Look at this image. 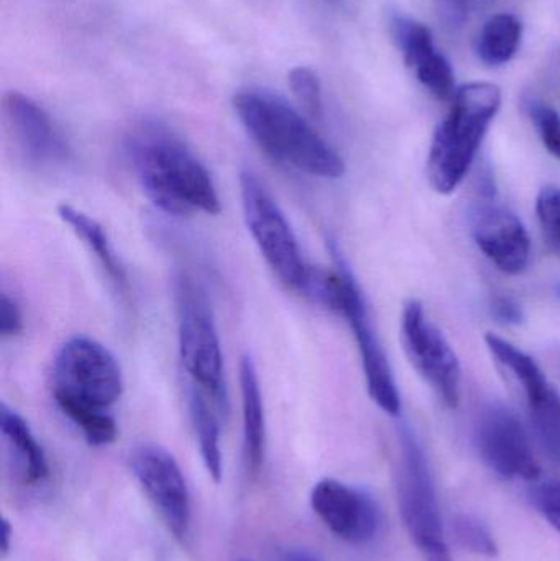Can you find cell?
I'll use <instances>...</instances> for the list:
<instances>
[{
  "label": "cell",
  "mask_w": 560,
  "mask_h": 561,
  "mask_svg": "<svg viewBox=\"0 0 560 561\" xmlns=\"http://www.w3.org/2000/svg\"><path fill=\"white\" fill-rule=\"evenodd\" d=\"M416 71L418 79L426 85L437 99L454 98V71L450 62L447 61L446 56L436 51V48L431 49L426 55L421 56L413 65Z\"/></svg>",
  "instance_id": "cb8c5ba5"
},
{
  "label": "cell",
  "mask_w": 560,
  "mask_h": 561,
  "mask_svg": "<svg viewBox=\"0 0 560 561\" xmlns=\"http://www.w3.org/2000/svg\"><path fill=\"white\" fill-rule=\"evenodd\" d=\"M401 342L408 359L437 398L449 409H457L462 392V368L446 336L430 319L423 302L408 300L401 316Z\"/></svg>",
  "instance_id": "ba28073f"
},
{
  "label": "cell",
  "mask_w": 560,
  "mask_h": 561,
  "mask_svg": "<svg viewBox=\"0 0 560 561\" xmlns=\"http://www.w3.org/2000/svg\"><path fill=\"white\" fill-rule=\"evenodd\" d=\"M529 496L541 516L560 533V481L535 484Z\"/></svg>",
  "instance_id": "f1b7e54d"
},
{
  "label": "cell",
  "mask_w": 560,
  "mask_h": 561,
  "mask_svg": "<svg viewBox=\"0 0 560 561\" xmlns=\"http://www.w3.org/2000/svg\"><path fill=\"white\" fill-rule=\"evenodd\" d=\"M59 411L82 432L85 442L92 447H104L117 440V424L107 411L76 404V402H56Z\"/></svg>",
  "instance_id": "44dd1931"
},
{
  "label": "cell",
  "mask_w": 560,
  "mask_h": 561,
  "mask_svg": "<svg viewBox=\"0 0 560 561\" xmlns=\"http://www.w3.org/2000/svg\"><path fill=\"white\" fill-rule=\"evenodd\" d=\"M502 107V89L490 82L462 85L439 125L427 157V180L436 193L449 196L466 180L477 151Z\"/></svg>",
  "instance_id": "3957f363"
},
{
  "label": "cell",
  "mask_w": 560,
  "mask_h": 561,
  "mask_svg": "<svg viewBox=\"0 0 560 561\" xmlns=\"http://www.w3.org/2000/svg\"><path fill=\"white\" fill-rule=\"evenodd\" d=\"M58 216L81 240L82 245L95 256L99 265L102 266L112 283L118 289H125L127 287V276H125L124 266L121 265L114 249H112L111 240H108L104 227L98 220L89 217L88 214L69 206V204H61L58 207Z\"/></svg>",
  "instance_id": "e0dca14e"
},
{
  "label": "cell",
  "mask_w": 560,
  "mask_h": 561,
  "mask_svg": "<svg viewBox=\"0 0 560 561\" xmlns=\"http://www.w3.org/2000/svg\"><path fill=\"white\" fill-rule=\"evenodd\" d=\"M473 239L480 252L506 275L525 272L532 259L526 227L512 210L492 197L477 206L472 220Z\"/></svg>",
  "instance_id": "4fadbf2b"
},
{
  "label": "cell",
  "mask_w": 560,
  "mask_h": 561,
  "mask_svg": "<svg viewBox=\"0 0 560 561\" xmlns=\"http://www.w3.org/2000/svg\"><path fill=\"white\" fill-rule=\"evenodd\" d=\"M492 313L499 322L506 325H518L525 319L522 306L510 296H496L492 302Z\"/></svg>",
  "instance_id": "1f68e13d"
},
{
  "label": "cell",
  "mask_w": 560,
  "mask_h": 561,
  "mask_svg": "<svg viewBox=\"0 0 560 561\" xmlns=\"http://www.w3.org/2000/svg\"><path fill=\"white\" fill-rule=\"evenodd\" d=\"M485 343L487 348L495 356L496 362L505 366L512 373L513 378L522 386L529 408L545 401L556 391L549 385L548 378L539 368L538 363L522 350L516 348L513 343L506 342L502 336L493 335V333H487Z\"/></svg>",
  "instance_id": "ac0fdd59"
},
{
  "label": "cell",
  "mask_w": 560,
  "mask_h": 561,
  "mask_svg": "<svg viewBox=\"0 0 560 561\" xmlns=\"http://www.w3.org/2000/svg\"><path fill=\"white\" fill-rule=\"evenodd\" d=\"M339 266L342 272V286L334 312H339L347 319L355 340H357L365 381H367L372 401L387 414L400 415V392H398L390 363H388L377 332L374 330V323H372L361 287L355 283L354 276L348 272L344 262L339 260Z\"/></svg>",
  "instance_id": "9c48e42d"
},
{
  "label": "cell",
  "mask_w": 560,
  "mask_h": 561,
  "mask_svg": "<svg viewBox=\"0 0 560 561\" xmlns=\"http://www.w3.org/2000/svg\"><path fill=\"white\" fill-rule=\"evenodd\" d=\"M311 506L324 526L345 542H370L380 529V511L375 501L364 491L332 478L312 488Z\"/></svg>",
  "instance_id": "7c38bea8"
},
{
  "label": "cell",
  "mask_w": 560,
  "mask_h": 561,
  "mask_svg": "<svg viewBox=\"0 0 560 561\" xmlns=\"http://www.w3.org/2000/svg\"><path fill=\"white\" fill-rule=\"evenodd\" d=\"M130 468L161 520L178 540L191 526V497L180 465L160 445L141 444L130 454Z\"/></svg>",
  "instance_id": "30bf717a"
},
{
  "label": "cell",
  "mask_w": 560,
  "mask_h": 561,
  "mask_svg": "<svg viewBox=\"0 0 560 561\" xmlns=\"http://www.w3.org/2000/svg\"><path fill=\"white\" fill-rule=\"evenodd\" d=\"M476 442L482 460L500 477L528 481L541 477L528 432L510 409L499 404L485 409L477 424Z\"/></svg>",
  "instance_id": "8fae6325"
},
{
  "label": "cell",
  "mask_w": 560,
  "mask_h": 561,
  "mask_svg": "<svg viewBox=\"0 0 560 561\" xmlns=\"http://www.w3.org/2000/svg\"><path fill=\"white\" fill-rule=\"evenodd\" d=\"M528 114L533 124L538 128L542 145L552 157L560 160V115L558 111L542 104V102L532 101L528 104Z\"/></svg>",
  "instance_id": "83f0119b"
},
{
  "label": "cell",
  "mask_w": 560,
  "mask_h": 561,
  "mask_svg": "<svg viewBox=\"0 0 560 561\" xmlns=\"http://www.w3.org/2000/svg\"><path fill=\"white\" fill-rule=\"evenodd\" d=\"M124 392L115 356L89 336H72L59 348L53 366L55 402H76L107 411Z\"/></svg>",
  "instance_id": "8992f818"
},
{
  "label": "cell",
  "mask_w": 560,
  "mask_h": 561,
  "mask_svg": "<svg viewBox=\"0 0 560 561\" xmlns=\"http://www.w3.org/2000/svg\"><path fill=\"white\" fill-rule=\"evenodd\" d=\"M190 414L194 432L199 442L201 457L207 473L216 483L222 478V454H220V428L216 412L204 398V392L190 394Z\"/></svg>",
  "instance_id": "ffe728a7"
},
{
  "label": "cell",
  "mask_w": 560,
  "mask_h": 561,
  "mask_svg": "<svg viewBox=\"0 0 560 561\" xmlns=\"http://www.w3.org/2000/svg\"><path fill=\"white\" fill-rule=\"evenodd\" d=\"M283 561H321L319 557L316 556L311 550L306 549H296L292 550V552L286 553L285 559Z\"/></svg>",
  "instance_id": "d6a6232c"
},
{
  "label": "cell",
  "mask_w": 560,
  "mask_h": 561,
  "mask_svg": "<svg viewBox=\"0 0 560 561\" xmlns=\"http://www.w3.org/2000/svg\"><path fill=\"white\" fill-rule=\"evenodd\" d=\"M437 12L449 28H462L469 16V0H437Z\"/></svg>",
  "instance_id": "4dcf8cb0"
},
{
  "label": "cell",
  "mask_w": 560,
  "mask_h": 561,
  "mask_svg": "<svg viewBox=\"0 0 560 561\" xmlns=\"http://www.w3.org/2000/svg\"><path fill=\"white\" fill-rule=\"evenodd\" d=\"M398 503L404 526L424 561H453L426 455L410 427L400 428Z\"/></svg>",
  "instance_id": "277c9868"
},
{
  "label": "cell",
  "mask_w": 560,
  "mask_h": 561,
  "mask_svg": "<svg viewBox=\"0 0 560 561\" xmlns=\"http://www.w3.org/2000/svg\"><path fill=\"white\" fill-rule=\"evenodd\" d=\"M23 330V313L19 302L9 294L2 293L0 299V333L3 339L19 335Z\"/></svg>",
  "instance_id": "f546056e"
},
{
  "label": "cell",
  "mask_w": 560,
  "mask_h": 561,
  "mask_svg": "<svg viewBox=\"0 0 560 561\" xmlns=\"http://www.w3.org/2000/svg\"><path fill=\"white\" fill-rule=\"evenodd\" d=\"M239 183L243 217L266 265L285 286L302 293L311 266L302 260L285 214L252 171H242Z\"/></svg>",
  "instance_id": "52a82bcc"
},
{
  "label": "cell",
  "mask_w": 560,
  "mask_h": 561,
  "mask_svg": "<svg viewBox=\"0 0 560 561\" xmlns=\"http://www.w3.org/2000/svg\"><path fill=\"white\" fill-rule=\"evenodd\" d=\"M325 2L332 3V5H339V3L342 2V0H325Z\"/></svg>",
  "instance_id": "e575fe53"
},
{
  "label": "cell",
  "mask_w": 560,
  "mask_h": 561,
  "mask_svg": "<svg viewBox=\"0 0 560 561\" xmlns=\"http://www.w3.org/2000/svg\"><path fill=\"white\" fill-rule=\"evenodd\" d=\"M233 108L250 138L276 163L322 180L344 176L341 154L285 99L243 89L233 95Z\"/></svg>",
  "instance_id": "7a4b0ae2"
},
{
  "label": "cell",
  "mask_w": 560,
  "mask_h": 561,
  "mask_svg": "<svg viewBox=\"0 0 560 561\" xmlns=\"http://www.w3.org/2000/svg\"><path fill=\"white\" fill-rule=\"evenodd\" d=\"M176 306L181 362L193 381L224 411L227 396L222 350L209 297L199 283L181 275L176 280Z\"/></svg>",
  "instance_id": "5b68a950"
},
{
  "label": "cell",
  "mask_w": 560,
  "mask_h": 561,
  "mask_svg": "<svg viewBox=\"0 0 560 561\" xmlns=\"http://www.w3.org/2000/svg\"><path fill=\"white\" fill-rule=\"evenodd\" d=\"M0 428L22 468L23 483L35 486L45 481L48 477V461L25 419L2 404L0 405Z\"/></svg>",
  "instance_id": "2e32d148"
},
{
  "label": "cell",
  "mask_w": 560,
  "mask_h": 561,
  "mask_svg": "<svg viewBox=\"0 0 560 561\" xmlns=\"http://www.w3.org/2000/svg\"><path fill=\"white\" fill-rule=\"evenodd\" d=\"M289 88L311 117L321 118L324 105H322L321 81L311 68L298 66L289 72Z\"/></svg>",
  "instance_id": "484cf974"
},
{
  "label": "cell",
  "mask_w": 560,
  "mask_h": 561,
  "mask_svg": "<svg viewBox=\"0 0 560 561\" xmlns=\"http://www.w3.org/2000/svg\"><path fill=\"white\" fill-rule=\"evenodd\" d=\"M536 214L546 243L560 255V187H542L536 201Z\"/></svg>",
  "instance_id": "4316f807"
},
{
  "label": "cell",
  "mask_w": 560,
  "mask_h": 561,
  "mask_svg": "<svg viewBox=\"0 0 560 561\" xmlns=\"http://www.w3.org/2000/svg\"><path fill=\"white\" fill-rule=\"evenodd\" d=\"M132 167L145 196L170 216H216L220 201L207 168L164 128H141L130 141Z\"/></svg>",
  "instance_id": "6da1fadb"
},
{
  "label": "cell",
  "mask_w": 560,
  "mask_h": 561,
  "mask_svg": "<svg viewBox=\"0 0 560 561\" xmlns=\"http://www.w3.org/2000/svg\"><path fill=\"white\" fill-rule=\"evenodd\" d=\"M522 35V22L515 15L499 13L483 25L477 39V55L485 65H506L518 51Z\"/></svg>",
  "instance_id": "d6986e66"
},
{
  "label": "cell",
  "mask_w": 560,
  "mask_h": 561,
  "mask_svg": "<svg viewBox=\"0 0 560 561\" xmlns=\"http://www.w3.org/2000/svg\"><path fill=\"white\" fill-rule=\"evenodd\" d=\"M391 36L397 43L400 51L403 53L404 61L410 68L421 56L434 49L433 35L431 30L416 20L408 19L404 15H393L390 22Z\"/></svg>",
  "instance_id": "7402d4cb"
},
{
  "label": "cell",
  "mask_w": 560,
  "mask_h": 561,
  "mask_svg": "<svg viewBox=\"0 0 560 561\" xmlns=\"http://www.w3.org/2000/svg\"><path fill=\"white\" fill-rule=\"evenodd\" d=\"M2 107L13 144L28 163L53 167L68 161V145L35 101L20 92H9Z\"/></svg>",
  "instance_id": "5bb4252c"
},
{
  "label": "cell",
  "mask_w": 560,
  "mask_h": 561,
  "mask_svg": "<svg viewBox=\"0 0 560 561\" xmlns=\"http://www.w3.org/2000/svg\"><path fill=\"white\" fill-rule=\"evenodd\" d=\"M453 533L459 546L476 556L493 559L499 553V546L492 530L479 517L459 514L454 517Z\"/></svg>",
  "instance_id": "d4e9b609"
},
{
  "label": "cell",
  "mask_w": 560,
  "mask_h": 561,
  "mask_svg": "<svg viewBox=\"0 0 560 561\" xmlns=\"http://www.w3.org/2000/svg\"><path fill=\"white\" fill-rule=\"evenodd\" d=\"M0 549H2V556H7L10 549V539H12V529H10L9 520H2V534H0Z\"/></svg>",
  "instance_id": "836d02e7"
},
{
  "label": "cell",
  "mask_w": 560,
  "mask_h": 561,
  "mask_svg": "<svg viewBox=\"0 0 560 561\" xmlns=\"http://www.w3.org/2000/svg\"><path fill=\"white\" fill-rule=\"evenodd\" d=\"M240 394H242L243 451L247 470L256 477L265 461L266 425L262 388L252 356L243 355L239 365Z\"/></svg>",
  "instance_id": "9a60e30c"
},
{
  "label": "cell",
  "mask_w": 560,
  "mask_h": 561,
  "mask_svg": "<svg viewBox=\"0 0 560 561\" xmlns=\"http://www.w3.org/2000/svg\"><path fill=\"white\" fill-rule=\"evenodd\" d=\"M533 427L542 447L560 463V396L552 392L548 399L529 408Z\"/></svg>",
  "instance_id": "603a6c76"
}]
</instances>
